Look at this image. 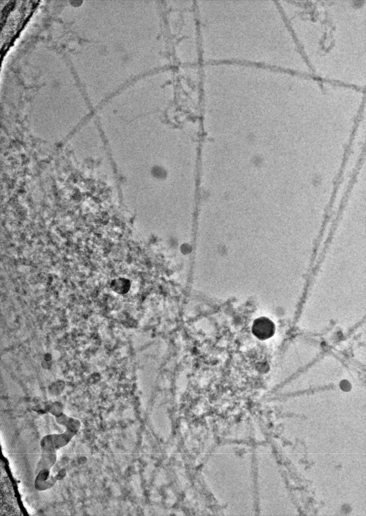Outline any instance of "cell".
<instances>
[{
  "mask_svg": "<svg viewBox=\"0 0 366 516\" xmlns=\"http://www.w3.org/2000/svg\"><path fill=\"white\" fill-rule=\"evenodd\" d=\"M131 286L129 280L120 278L115 280L112 282V287L114 291L119 294H125L128 292Z\"/></svg>",
  "mask_w": 366,
  "mask_h": 516,
  "instance_id": "cell-2",
  "label": "cell"
},
{
  "mask_svg": "<svg viewBox=\"0 0 366 516\" xmlns=\"http://www.w3.org/2000/svg\"><path fill=\"white\" fill-rule=\"evenodd\" d=\"M253 332L260 340H265L272 337L275 332V326L269 319L261 317L254 323Z\"/></svg>",
  "mask_w": 366,
  "mask_h": 516,
  "instance_id": "cell-1",
  "label": "cell"
}]
</instances>
